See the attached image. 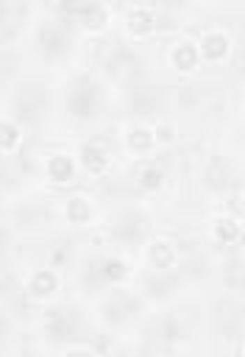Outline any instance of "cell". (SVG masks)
I'll return each instance as SVG.
<instances>
[{
    "label": "cell",
    "mask_w": 245,
    "mask_h": 357,
    "mask_svg": "<svg viewBox=\"0 0 245 357\" xmlns=\"http://www.w3.org/2000/svg\"><path fill=\"white\" fill-rule=\"evenodd\" d=\"M200 50L195 42H178L173 50H170V64L178 70V73H195L198 64H200Z\"/></svg>",
    "instance_id": "52a82bcc"
},
{
    "label": "cell",
    "mask_w": 245,
    "mask_h": 357,
    "mask_svg": "<svg viewBox=\"0 0 245 357\" xmlns=\"http://www.w3.org/2000/svg\"><path fill=\"white\" fill-rule=\"evenodd\" d=\"M198 50H200V59L203 61L220 64L231 53V36L226 31H206L200 36V42H198Z\"/></svg>",
    "instance_id": "7a4b0ae2"
},
{
    "label": "cell",
    "mask_w": 245,
    "mask_h": 357,
    "mask_svg": "<svg viewBox=\"0 0 245 357\" xmlns=\"http://www.w3.org/2000/svg\"><path fill=\"white\" fill-rule=\"evenodd\" d=\"M67 106H70V112H72L75 117H89L92 109H95V92H92L89 86H81V89H75V92L70 95Z\"/></svg>",
    "instance_id": "7c38bea8"
},
{
    "label": "cell",
    "mask_w": 245,
    "mask_h": 357,
    "mask_svg": "<svg viewBox=\"0 0 245 357\" xmlns=\"http://www.w3.org/2000/svg\"><path fill=\"white\" fill-rule=\"evenodd\" d=\"M67 354H92V346H67Z\"/></svg>",
    "instance_id": "e0dca14e"
},
{
    "label": "cell",
    "mask_w": 245,
    "mask_h": 357,
    "mask_svg": "<svg viewBox=\"0 0 245 357\" xmlns=\"http://www.w3.org/2000/svg\"><path fill=\"white\" fill-rule=\"evenodd\" d=\"M125 145H128L131 153H148L156 145V131L148 128V126H134L125 137Z\"/></svg>",
    "instance_id": "30bf717a"
},
{
    "label": "cell",
    "mask_w": 245,
    "mask_h": 357,
    "mask_svg": "<svg viewBox=\"0 0 245 357\" xmlns=\"http://www.w3.org/2000/svg\"><path fill=\"white\" fill-rule=\"evenodd\" d=\"M128 273H131V268H128V262L120 259V257H109V259L103 262V276H106L109 282H114V284L125 282Z\"/></svg>",
    "instance_id": "5bb4252c"
},
{
    "label": "cell",
    "mask_w": 245,
    "mask_h": 357,
    "mask_svg": "<svg viewBox=\"0 0 245 357\" xmlns=\"http://www.w3.org/2000/svg\"><path fill=\"white\" fill-rule=\"evenodd\" d=\"M153 131H156V142H173L175 139V126L173 123H159Z\"/></svg>",
    "instance_id": "2e32d148"
},
{
    "label": "cell",
    "mask_w": 245,
    "mask_h": 357,
    "mask_svg": "<svg viewBox=\"0 0 245 357\" xmlns=\"http://www.w3.org/2000/svg\"><path fill=\"white\" fill-rule=\"evenodd\" d=\"M242 206H245V190H242Z\"/></svg>",
    "instance_id": "ac0fdd59"
},
{
    "label": "cell",
    "mask_w": 245,
    "mask_h": 357,
    "mask_svg": "<svg viewBox=\"0 0 245 357\" xmlns=\"http://www.w3.org/2000/svg\"><path fill=\"white\" fill-rule=\"evenodd\" d=\"M125 25H128V33L136 36V39H145L156 31V14L148 8V6H134L125 17Z\"/></svg>",
    "instance_id": "8992f818"
},
{
    "label": "cell",
    "mask_w": 245,
    "mask_h": 357,
    "mask_svg": "<svg viewBox=\"0 0 245 357\" xmlns=\"http://www.w3.org/2000/svg\"><path fill=\"white\" fill-rule=\"evenodd\" d=\"M148 262L153 271H170L175 268L178 262V245L167 237H156L150 245H148Z\"/></svg>",
    "instance_id": "3957f363"
},
{
    "label": "cell",
    "mask_w": 245,
    "mask_h": 357,
    "mask_svg": "<svg viewBox=\"0 0 245 357\" xmlns=\"http://www.w3.org/2000/svg\"><path fill=\"white\" fill-rule=\"evenodd\" d=\"M242 351H245V346H242Z\"/></svg>",
    "instance_id": "ffe728a7"
},
{
    "label": "cell",
    "mask_w": 245,
    "mask_h": 357,
    "mask_svg": "<svg viewBox=\"0 0 245 357\" xmlns=\"http://www.w3.org/2000/svg\"><path fill=\"white\" fill-rule=\"evenodd\" d=\"M64 215H67V220L75 223V226L89 223V220H92V204H89V198H84V195H72V198H67V204H64Z\"/></svg>",
    "instance_id": "8fae6325"
},
{
    "label": "cell",
    "mask_w": 245,
    "mask_h": 357,
    "mask_svg": "<svg viewBox=\"0 0 245 357\" xmlns=\"http://www.w3.org/2000/svg\"><path fill=\"white\" fill-rule=\"evenodd\" d=\"M45 170H47V178H50L53 184H67V181L75 176V159H72L70 153H53V156L47 159Z\"/></svg>",
    "instance_id": "ba28073f"
},
{
    "label": "cell",
    "mask_w": 245,
    "mask_h": 357,
    "mask_svg": "<svg viewBox=\"0 0 245 357\" xmlns=\"http://www.w3.org/2000/svg\"><path fill=\"white\" fill-rule=\"evenodd\" d=\"M56 290H58V276H56L53 268H39V271L31 273V279H28V296L33 301H47V298L56 296Z\"/></svg>",
    "instance_id": "277c9868"
},
{
    "label": "cell",
    "mask_w": 245,
    "mask_h": 357,
    "mask_svg": "<svg viewBox=\"0 0 245 357\" xmlns=\"http://www.w3.org/2000/svg\"><path fill=\"white\" fill-rule=\"evenodd\" d=\"M212 237H214L217 243H223V245H231V243H237V240L242 237V226H239L237 218L223 215V218H217V220L212 223Z\"/></svg>",
    "instance_id": "9c48e42d"
},
{
    "label": "cell",
    "mask_w": 245,
    "mask_h": 357,
    "mask_svg": "<svg viewBox=\"0 0 245 357\" xmlns=\"http://www.w3.org/2000/svg\"><path fill=\"white\" fill-rule=\"evenodd\" d=\"M78 162H81V167H84L86 173H92V176H103V173L109 170V165H111V156H109L100 145H95V142H84L81 151H78Z\"/></svg>",
    "instance_id": "5b68a950"
},
{
    "label": "cell",
    "mask_w": 245,
    "mask_h": 357,
    "mask_svg": "<svg viewBox=\"0 0 245 357\" xmlns=\"http://www.w3.org/2000/svg\"><path fill=\"white\" fill-rule=\"evenodd\" d=\"M161 178H164L161 170L150 165V167H145V170L139 173V187H142V190H159V187H161Z\"/></svg>",
    "instance_id": "9a60e30c"
},
{
    "label": "cell",
    "mask_w": 245,
    "mask_h": 357,
    "mask_svg": "<svg viewBox=\"0 0 245 357\" xmlns=\"http://www.w3.org/2000/svg\"><path fill=\"white\" fill-rule=\"evenodd\" d=\"M67 8L86 31H103L109 25V8L97 0H75V3H67Z\"/></svg>",
    "instance_id": "6da1fadb"
},
{
    "label": "cell",
    "mask_w": 245,
    "mask_h": 357,
    "mask_svg": "<svg viewBox=\"0 0 245 357\" xmlns=\"http://www.w3.org/2000/svg\"><path fill=\"white\" fill-rule=\"evenodd\" d=\"M19 142H22L19 126L14 120H3L0 123V148H3V153H14L19 148Z\"/></svg>",
    "instance_id": "4fadbf2b"
},
{
    "label": "cell",
    "mask_w": 245,
    "mask_h": 357,
    "mask_svg": "<svg viewBox=\"0 0 245 357\" xmlns=\"http://www.w3.org/2000/svg\"><path fill=\"white\" fill-rule=\"evenodd\" d=\"M198 3H203V0H198Z\"/></svg>",
    "instance_id": "d6986e66"
}]
</instances>
